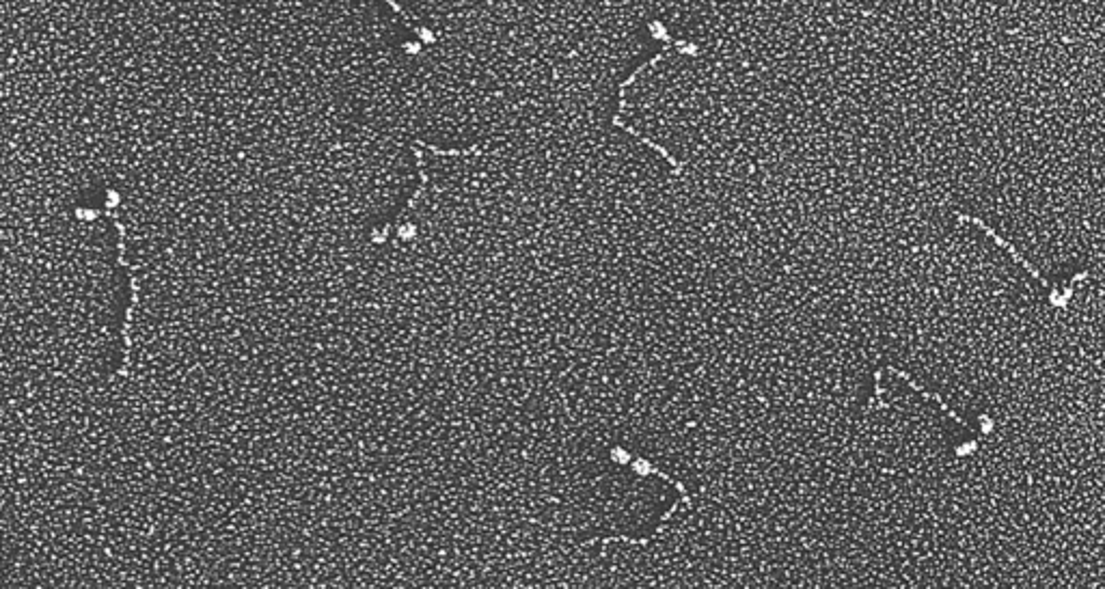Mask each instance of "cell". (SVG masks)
Here are the masks:
<instances>
[{
  "label": "cell",
  "mask_w": 1105,
  "mask_h": 589,
  "mask_svg": "<svg viewBox=\"0 0 1105 589\" xmlns=\"http://www.w3.org/2000/svg\"><path fill=\"white\" fill-rule=\"evenodd\" d=\"M957 218H959V221H961V223H972V225H978V227H980L982 231H985V234H987V236H989V238H991V240H993L995 244H1000V246H1002V249H1006L1008 253H1011V257L1015 259V262H1019V264H1021L1023 268H1026V270L1030 272V275H1032V277H1034L1036 281H1039V283H1041L1043 287H1047V290H1049V292H1052V303H1054V307H1060V309H1062V307H1067V303H1069V300H1071V296H1073V287H1067V290H1064V292H1060V290H1058V285H1052V283H1049V281H1047V279H1045V277L1041 275V272H1039V270H1036V266H1032V264L1028 262V259H1026V257H1023V255H1019V251L1015 249V246H1013L1011 242H1006L1004 238H1000L998 234H995V231H993L991 227H987L985 223H982V221H980V218L967 216V214H957Z\"/></svg>",
  "instance_id": "cell-1"
}]
</instances>
